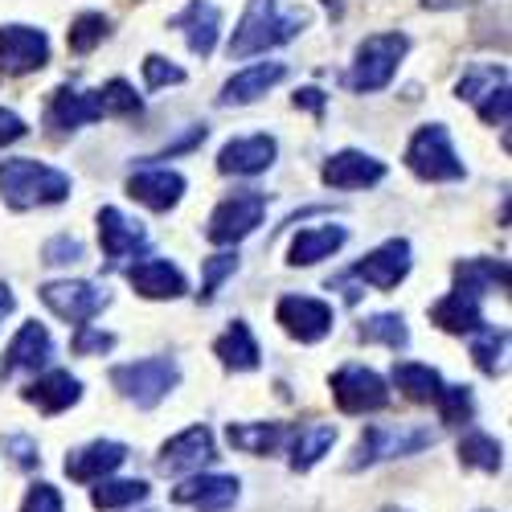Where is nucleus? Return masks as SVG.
Here are the masks:
<instances>
[{"label": "nucleus", "instance_id": "obj_1", "mask_svg": "<svg viewBox=\"0 0 512 512\" xmlns=\"http://www.w3.org/2000/svg\"><path fill=\"white\" fill-rule=\"evenodd\" d=\"M308 9H287L283 0H250L234 37H230V58H254V54H267L275 46H283V41L300 37L304 25H308Z\"/></svg>", "mask_w": 512, "mask_h": 512}, {"label": "nucleus", "instance_id": "obj_2", "mask_svg": "<svg viewBox=\"0 0 512 512\" xmlns=\"http://www.w3.org/2000/svg\"><path fill=\"white\" fill-rule=\"evenodd\" d=\"M0 197L13 209H33V205H58L70 197V177L58 168L17 156L0 164Z\"/></svg>", "mask_w": 512, "mask_h": 512}, {"label": "nucleus", "instance_id": "obj_3", "mask_svg": "<svg viewBox=\"0 0 512 512\" xmlns=\"http://www.w3.org/2000/svg\"><path fill=\"white\" fill-rule=\"evenodd\" d=\"M410 50V37L406 33H369L361 46H357V58H353V70H349V91L357 95H373V91H386L394 74H398V62L406 58Z\"/></svg>", "mask_w": 512, "mask_h": 512}, {"label": "nucleus", "instance_id": "obj_4", "mask_svg": "<svg viewBox=\"0 0 512 512\" xmlns=\"http://www.w3.org/2000/svg\"><path fill=\"white\" fill-rule=\"evenodd\" d=\"M177 381H181V369H177L173 357H144V361L111 369V386L123 398H132L136 406H144V410L160 406L168 394L177 390Z\"/></svg>", "mask_w": 512, "mask_h": 512}, {"label": "nucleus", "instance_id": "obj_5", "mask_svg": "<svg viewBox=\"0 0 512 512\" xmlns=\"http://www.w3.org/2000/svg\"><path fill=\"white\" fill-rule=\"evenodd\" d=\"M406 164L410 173L422 177V181H463V160L459 152L451 148V136L443 123H426L414 132L410 148H406Z\"/></svg>", "mask_w": 512, "mask_h": 512}, {"label": "nucleus", "instance_id": "obj_6", "mask_svg": "<svg viewBox=\"0 0 512 512\" xmlns=\"http://www.w3.org/2000/svg\"><path fill=\"white\" fill-rule=\"evenodd\" d=\"M263 213H267V197L263 193H234L226 197L218 209L209 213V226H205V238L209 242H218V246H234L242 238H250L254 230L263 226Z\"/></svg>", "mask_w": 512, "mask_h": 512}, {"label": "nucleus", "instance_id": "obj_7", "mask_svg": "<svg viewBox=\"0 0 512 512\" xmlns=\"http://www.w3.org/2000/svg\"><path fill=\"white\" fill-rule=\"evenodd\" d=\"M422 447H435V431L426 426H369L361 435L349 467H369V463H381V459H398V455H414Z\"/></svg>", "mask_w": 512, "mask_h": 512}, {"label": "nucleus", "instance_id": "obj_8", "mask_svg": "<svg viewBox=\"0 0 512 512\" xmlns=\"http://www.w3.org/2000/svg\"><path fill=\"white\" fill-rule=\"evenodd\" d=\"M41 304H46L58 320H70V324H87L91 316H99L107 304H111V295L87 279H66V283H46L41 287Z\"/></svg>", "mask_w": 512, "mask_h": 512}, {"label": "nucleus", "instance_id": "obj_9", "mask_svg": "<svg viewBox=\"0 0 512 512\" xmlns=\"http://www.w3.org/2000/svg\"><path fill=\"white\" fill-rule=\"evenodd\" d=\"M332 398L345 414H369L390 402V390L373 369L365 365H345L332 373Z\"/></svg>", "mask_w": 512, "mask_h": 512}, {"label": "nucleus", "instance_id": "obj_10", "mask_svg": "<svg viewBox=\"0 0 512 512\" xmlns=\"http://www.w3.org/2000/svg\"><path fill=\"white\" fill-rule=\"evenodd\" d=\"M50 62V37L29 25L0 29V74H29Z\"/></svg>", "mask_w": 512, "mask_h": 512}, {"label": "nucleus", "instance_id": "obj_11", "mask_svg": "<svg viewBox=\"0 0 512 512\" xmlns=\"http://www.w3.org/2000/svg\"><path fill=\"white\" fill-rule=\"evenodd\" d=\"M275 316L287 328V336L304 340V345H316L332 332V308L324 300H312V295H283Z\"/></svg>", "mask_w": 512, "mask_h": 512}, {"label": "nucleus", "instance_id": "obj_12", "mask_svg": "<svg viewBox=\"0 0 512 512\" xmlns=\"http://www.w3.org/2000/svg\"><path fill=\"white\" fill-rule=\"evenodd\" d=\"M353 275L377 291H394L406 275H410V242L406 238H390L377 250H369L365 259L353 267Z\"/></svg>", "mask_w": 512, "mask_h": 512}, {"label": "nucleus", "instance_id": "obj_13", "mask_svg": "<svg viewBox=\"0 0 512 512\" xmlns=\"http://www.w3.org/2000/svg\"><path fill=\"white\" fill-rule=\"evenodd\" d=\"M99 242H103L107 263L119 267L123 259H136V254L148 246V230L127 218V213H119L115 205H103L99 209Z\"/></svg>", "mask_w": 512, "mask_h": 512}, {"label": "nucleus", "instance_id": "obj_14", "mask_svg": "<svg viewBox=\"0 0 512 512\" xmlns=\"http://www.w3.org/2000/svg\"><path fill=\"white\" fill-rule=\"evenodd\" d=\"M209 459H218V455H213L209 426H189L185 435H177V439L164 443V451H160V472H164V476H189V472H201Z\"/></svg>", "mask_w": 512, "mask_h": 512}, {"label": "nucleus", "instance_id": "obj_15", "mask_svg": "<svg viewBox=\"0 0 512 512\" xmlns=\"http://www.w3.org/2000/svg\"><path fill=\"white\" fill-rule=\"evenodd\" d=\"M320 177L332 189H369V185H377L381 177H386V164H381L377 156H369V152L345 148V152H336V156L324 160Z\"/></svg>", "mask_w": 512, "mask_h": 512}, {"label": "nucleus", "instance_id": "obj_16", "mask_svg": "<svg viewBox=\"0 0 512 512\" xmlns=\"http://www.w3.org/2000/svg\"><path fill=\"white\" fill-rule=\"evenodd\" d=\"M275 152L279 144L271 136H242V140H230L222 152H218V173L226 177H254V173H267L275 164Z\"/></svg>", "mask_w": 512, "mask_h": 512}, {"label": "nucleus", "instance_id": "obj_17", "mask_svg": "<svg viewBox=\"0 0 512 512\" xmlns=\"http://www.w3.org/2000/svg\"><path fill=\"white\" fill-rule=\"evenodd\" d=\"M127 459V447L123 443H111V439H95L87 447H78L66 455V476L78 480V484H99L107 480L115 467Z\"/></svg>", "mask_w": 512, "mask_h": 512}, {"label": "nucleus", "instance_id": "obj_18", "mask_svg": "<svg viewBox=\"0 0 512 512\" xmlns=\"http://www.w3.org/2000/svg\"><path fill=\"white\" fill-rule=\"evenodd\" d=\"M127 193H132L140 205L164 213L173 209L185 193V177L177 173V168H140V173L127 177Z\"/></svg>", "mask_w": 512, "mask_h": 512}, {"label": "nucleus", "instance_id": "obj_19", "mask_svg": "<svg viewBox=\"0 0 512 512\" xmlns=\"http://www.w3.org/2000/svg\"><path fill=\"white\" fill-rule=\"evenodd\" d=\"M168 25L185 33L189 50H193L197 58H209V54H213V46H218L222 13H218V5H209V0H189V5H185L173 21H168Z\"/></svg>", "mask_w": 512, "mask_h": 512}, {"label": "nucleus", "instance_id": "obj_20", "mask_svg": "<svg viewBox=\"0 0 512 512\" xmlns=\"http://www.w3.org/2000/svg\"><path fill=\"white\" fill-rule=\"evenodd\" d=\"M287 78V66L283 62H254V66H246V70H238L226 87H222V95H218V103L222 107H246V103H254V99H263L275 82H283Z\"/></svg>", "mask_w": 512, "mask_h": 512}, {"label": "nucleus", "instance_id": "obj_21", "mask_svg": "<svg viewBox=\"0 0 512 512\" xmlns=\"http://www.w3.org/2000/svg\"><path fill=\"white\" fill-rule=\"evenodd\" d=\"M127 283H132L144 300H177V295L189 291L185 275L168 263V259H140L127 267Z\"/></svg>", "mask_w": 512, "mask_h": 512}, {"label": "nucleus", "instance_id": "obj_22", "mask_svg": "<svg viewBox=\"0 0 512 512\" xmlns=\"http://www.w3.org/2000/svg\"><path fill=\"white\" fill-rule=\"evenodd\" d=\"M103 119V107H99V95L95 91H74V87H58L50 95V107H46V123L50 127H62V132H78Z\"/></svg>", "mask_w": 512, "mask_h": 512}, {"label": "nucleus", "instance_id": "obj_23", "mask_svg": "<svg viewBox=\"0 0 512 512\" xmlns=\"http://www.w3.org/2000/svg\"><path fill=\"white\" fill-rule=\"evenodd\" d=\"M54 357V340L50 332L41 328L37 320L33 324H21V332L13 336V345L5 349V361H0V377H13L21 369H41Z\"/></svg>", "mask_w": 512, "mask_h": 512}, {"label": "nucleus", "instance_id": "obj_24", "mask_svg": "<svg viewBox=\"0 0 512 512\" xmlns=\"http://www.w3.org/2000/svg\"><path fill=\"white\" fill-rule=\"evenodd\" d=\"M173 500L201 508V512H226L238 500V480L234 476H193L173 492Z\"/></svg>", "mask_w": 512, "mask_h": 512}, {"label": "nucleus", "instance_id": "obj_25", "mask_svg": "<svg viewBox=\"0 0 512 512\" xmlns=\"http://www.w3.org/2000/svg\"><path fill=\"white\" fill-rule=\"evenodd\" d=\"M349 242V230L345 226H308L291 238V250H287V263L291 267H316L320 259H332V254Z\"/></svg>", "mask_w": 512, "mask_h": 512}, {"label": "nucleus", "instance_id": "obj_26", "mask_svg": "<svg viewBox=\"0 0 512 512\" xmlns=\"http://www.w3.org/2000/svg\"><path fill=\"white\" fill-rule=\"evenodd\" d=\"M78 398H82V381L70 377L66 369H54V373H46V377H37L33 386H25V402H33L37 410H46V414H62V410H70Z\"/></svg>", "mask_w": 512, "mask_h": 512}, {"label": "nucleus", "instance_id": "obj_27", "mask_svg": "<svg viewBox=\"0 0 512 512\" xmlns=\"http://www.w3.org/2000/svg\"><path fill=\"white\" fill-rule=\"evenodd\" d=\"M431 320H435L443 332H459V336L484 328L480 300H476V295H467V291H451V295H443V300L431 308Z\"/></svg>", "mask_w": 512, "mask_h": 512}, {"label": "nucleus", "instance_id": "obj_28", "mask_svg": "<svg viewBox=\"0 0 512 512\" xmlns=\"http://www.w3.org/2000/svg\"><path fill=\"white\" fill-rule=\"evenodd\" d=\"M508 287V267L496 263V259H463L455 267V291H467V295H488V291H504Z\"/></svg>", "mask_w": 512, "mask_h": 512}, {"label": "nucleus", "instance_id": "obj_29", "mask_svg": "<svg viewBox=\"0 0 512 512\" xmlns=\"http://www.w3.org/2000/svg\"><path fill=\"white\" fill-rule=\"evenodd\" d=\"M332 443H336V426H328V422L300 426L295 439H291V467H295V472H308V467H316L328 455Z\"/></svg>", "mask_w": 512, "mask_h": 512}, {"label": "nucleus", "instance_id": "obj_30", "mask_svg": "<svg viewBox=\"0 0 512 512\" xmlns=\"http://www.w3.org/2000/svg\"><path fill=\"white\" fill-rule=\"evenodd\" d=\"M213 353L222 357V365L226 369H238V373H246V369H259V345H254V336H250V328L242 324V320H234L222 336H218V345H213Z\"/></svg>", "mask_w": 512, "mask_h": 512}, {"label": "nucleus", "instance_id": "obj_31", "mask_svg": "<svg viewBox=\"0 0 512 512\" xmlns=\"http://www.w3.org/2000/svg\"><path fill=\"white\" fill-rule=\"evenodd\" d=\"M500 87H508V70H504V66H492V62H480V66H472V70H463L455 95H459L463 103H476V107H480V103L492 99Z\"/></svg>", "mask_w": 512, "mask_h": 512}, {"label": "nucleus", "instance_id": "obj_32", "mask_svg": "<svg viewBox=\"0 0 512 512\" xmlns=\"http://www.w3.org/2000/svg\"><path fill=\"white\" fill-rule=\"evenodd\" d=\"M394 386H398L410 402H435L439 390H443V377H439L431 365L402 361V365H394Z\"/></svg>", "mask_w": 512, "mask_h": 512}, {"label": "nucleus", "instance_id": "obj_33", "mask_svg": "<svg viewBox=\"0 0 512 512\" xmlns=\"http://www.w3.org/2000/svg\"><path fill=\"white\" fill-rule=\"evenodd\" d=\"M283 426L279 422H230V443L246 455H271L283 443Z\"/></svg>", "mask_w": 512, "mask_h": 512}, {"label": "nucleus", "instance_id": "obj_34", "mask_svg": "<svg viewBox=\"0 0 512 512\" xmlns=\"http://www.w3.org/2000/svg\"><path fill=\"white\" fill-rule=\"evenodd\" d=\"M361 340H369V345H386L394 353H402L410 345V332H406V320L394 316V312H381V316H369L361 324Z\"/></svg>", "mask_w": 512, "mask_h": 512}, {"label": "nucleus", "instance_id": "obj_35", "mask_svg": "<svg viewBox=\"0 0 512 512\" xmlns=\"http://www.w3.org/2000/svg\"><path fill=\"white\" fill-rule=\"evenodd\" d=\"M504 353H508V332L504 328H476V340H472V357L484 373H504Z\"/></svg>", "mask_w": 512, "mask_h": 512}, {"label": "nucleus", "instance_id": "obj_36", "mask_svg": "<svg viewBox=\"0 0 512 512\" xmlns=\"http://www.w3.org/2000/svg\"><path fill=\"white\" fill-rule=\"evenodd\" d=\"M148 496L144 480H99V488L91 492L95 508H127V504H140Z\"/></svg>", "mask_w": 512, "mask_h": 512}, {"label": "nucleus", "instance_id": "obj_37", "mask_svg": "<svg viewBox=\"0 0 512 512\" xmlns=\"http://www.w3.org/2000/svg\"><path fill=\"white\" fill-rule=\"evenodd\" d=\"M459 459H463L467 467H480V472H500L504 451H500L496 439L472 431V435H463V443H459Z\"/></svg>", "mask_w": 512, "mask_h": 512}, {"label": "nucleus", "instance_id": "obj_38", "mask_svg": "<svg viewBox=\"0 0 512 512\" xmlns=\"http://www.w3.org/2000/svg\"><path fill=\"white\" fill-rule=\"evenodd\" d=\"M107 33H111V21H107L103 13H82V17L70 25L66 41H70V50H74V54H91Z\"/></svg>", "mask_w": 512, "mask_h": 512}, {"label": "nucleus", "instance_id": "obj_39", "mask_svg": "<svg viewBox=\"0 0 512 512\" xmlns=\"http://www.w3.org/2000/svg\"><path fill=\"white\" fill-rule=\"evenodd\" d=\"M435 402H439L443 422H451V426L472 422V414H476V402H472V390H467V386H443Z\"/></svg>", "mask_w": 512, "mask_h": 512}, {"label": "nucleus", "instance_id": "obj_40", "mask_svg": "<svg viewBox=\"0 0 512 512\" xmlns=\"http://www.w3.org/2000/svg\"><path fill=\"white\" fill-rule=\"evenodd\" d=\"M99 95V107H103V115H136L140 111V95L127 87L123 78H111L103 91H95Z\"/></svg>", "mask_w": 512, "mask_h": 512}, {"label": "nucleus", "instance_id": "obj_41", "mask_svg": "<svg viewBox=\"0 0 512 512\" xmlns=\"http://www.w3.org/2000/svg\"><path fill=\"white\" fill-rule=\"evenodd\" d=\"M181 82H185V70H181V66H173V62L160 58V54H148V58H144V87H148V91L181 87Z\"/></svg>", "mask_w": 512, "mask_h": 512}, {"label": "nucleus", "instance_id": "obj_42", "mask_svg": "<svg viewBox=\"0 0 512 512\" xmlns=\"http://www.w3.org/2000/svg\"><path fill=\"white\" fill-rule=\"evenodd\" d=\"M238 271V254H213V259H205V279H201V300L209 304L213 295H218V287H222V279L226 275H234Z\"/></svg>", "mask_w": 512, "mask_h": 512}, {"label": "nucleus", "instance_id": "obj_43", "mask_svg": "<svg viewBox=\"0 0 512 512\" xmlns=\"http://www.w3.org/2000/svg\"><path fill=\"white\" fill-rule=\"evenodd\" d=\"M46 263L50 267H66V263H82V242L78 238H70V234H58V238H50L46 242Z\"/></svg>", "mask_w": 512, "mask_h": 512}, {"label": "nucleus", "instance_id": "obj_44", "mask_svg": "<svg viewBox=\"0 0 512 512\" xmlns=\"http://www.w3.org/2000/svg\"><path fill=\"white\" fill-rule=\"evenodd\" d=\"M107 349H115V336H111V332H99V328H91V324H82V328L74 332V353H78V357L107 353Z\"/></svg>", "mask_w": 512, "mask_h": 512}, {"label": "nucleus", "instance_id": "obj_45", "mask_svg": "<svg viewBox=\"0 0 512 512\" xmlns=\"http://www.w3.org/2000/svg\"><path fill=\"white\" fill-rule=\"evenodd\" d=\"M21 512H62L58 488L54 484H33L29 496H25V504H21Z\"/></svg>", "mask_w": 512, "mask_h": 512}, {"label": "nucleus", "instance_id": "obj_46", "mask_svg": "<svg viewBox=\"0 0 512 512\" xmlns=\"http://www.w3.org/2000/svg\"><path fill=\"white\" fill-rule=\"evenodd\" d=\"M508 95H512V91H508V87H500L492 99H484V103L476 107V111H480V119H484V123H500V127H504V123H508V107H512V99H508Z\"/></svg>", "mask_w": 512, "mask_h": 512}, {"label": "nucleus", "instance_id": "obj_47", "mask_svg": "<svg viewBox=\"0 0 512 512\" xmlns=\"http://www.w3.org/2000/svg\"><path fill=\"white\" fill-rule=\"evenodd\" d=\"M0 447L13 451V459H17L21 467H37V463H41L37 443H33V439H25V435H5V439H0Z\"/></svg>", "mask_w": 512, "mask_h": 512}, {"label": "nucleus", "instance_id": "obj_48", "mask_svg": "<svg viewBox=\"0 0 512 512\" xmlns=\"http://www.w3.org/2000/svg\"><path fill=\"white\" fill-rule=\"evenodd\" d=\"M25 132H29V127H25V119L0 107V148H5V144H13V140H21Z\"/></svg>", "mask_w": 512, "mask_h": 512}, {"label": "nucleus", "instance_id": "obj_49", "mask_svg": "<svg viewBox=\"0 0 512 512\" xmlns=\"http://www.w3.org/2000/svg\"><path fill=\"white\" fill-rule=\"evenodd\" d=\"M295 107H308V111L324 115V91H316V87H304V91H295Z\"/></svg>", "mask_w": 512, "mask_h": 512}, {"label": "nucleus", "instance_id": "obj_50", "mask_svg": "<svg viewBox=\"0 0 512 512\" xmlns=\"http://www.w3.org/2000/svg\"><path fill=\"white\" fill-rule=\"evenodd\" d=\"M17 308V300H13V291H9V283H0V324H5V316Z\"/></svg>", "mask_w": 512, "mask_h": 512}, {"label": "nucleus", "instance_id": "obj_51", "mask_svg": "<svg viewBox=\"0 0 512 512\" xmlns=\"http://www.w3.org/2000/svg\"><path fill=\"white\" fill-rule=\"evenodd\" d=\"M472 0H422V9H463Z\"/></svg>", "mask_w": 512, "mask_h": 512}, {"label": "nucleus", "instance_id": "obj_52", "mask_svg": "<svg viewBox=\"0 0 512 512\" xmlns=\"http://www.w3.org/2000/svg\"><path fill=\"white\" fill-rule=\"evenodd\" d=\"M324 5H328V13H336V17H340V0H324Z\"/></svg>", "mask_w": 512, "mask_h": 512}, {"label": "nucleus", "instance_id": "obj_53", "mask_svg": "<svg viewBox=\"0 0 512 512\" xmlns=\"http://www.w3.org/2000/svg\"><path fill=\"white\" fill-rule=\"evenodd\" d=\"M386 512H398V508H386Z\"/></svg>", "mask_w": 512, "mask_h": 512}]
</instances>
